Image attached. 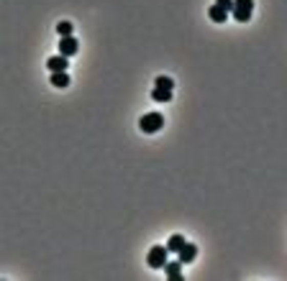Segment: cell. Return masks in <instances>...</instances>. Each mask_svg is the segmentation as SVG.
<instances>
[{
  "mask_svg": "<svg viewBox=\"0 0 287 281\" xmlns=\"http://www.w3.org/2000/svg\"><path fill=\"white\" fill-rule=\"evenodd\" d=\"M139 128H141V133H159L164 128V115L162 113H146V115H141Z\"/></svg>",
  "mask_w": 287,
  "mask_h": 281,
  "instance_id": "cell-1",
  "label": "cell"
},
{
  "mask_svg": "<svg viewBox=\"0 0 287 281\" xmlns=\"http://www.w3.org/2000/svg\"><path fill=\"white\" fill-rule=\"evenodd\" d=\"M177 256H180V263L185 266V263H190V261H195V256H197V245L195 243H187L185 240V245L177 250Z\"/></svg>",
  "mask_w": 287,
  "mask_h": 281,
  "instance_id": "cell-5",
  "label": "cell"
},
{
  "mask_svg": "<svg viewBox=\"0 0 287 281\" xmlns=\"http://www.w3.org/2000/svg\"><path fill=\"white\" fill-rule=\"evenodd\" d=\"M57 34L59 36H72V23L70 21H59L57 23Z\"/></svg>",
  "mask_w": 287,
  "mask_h": 281,
  "instance_id": "cell-13",
  "label": "cell"
},
{
  "mask_svg": "<svg viewBox=\"0 0 287 281\" xmlns=\"http://www.w3.org/2000/svg\"><path fill=\"white\" fill-rule=\"evenodd\" d=\"M215 6H218V8H223L226 13H231V8H233V0H215Z\"/></svg>",
  "mask_w": 287,
  "mask_h": 281,
  "instance_id": "cell-14",
  "label": "cell"
},
{
  "mask_svg": "<svg viewBox=\"0 0 287 281\" xmlns=\"http://www.w3.org/2000/svg\"><path fill=\"white\" fill-rule=\"evenodd\" d=\"M154 87H164V90H174V80H172V77H167V74H159V77L154 80Z\"/></svg>",
  "mask_w": 287,
  "mask_h": 281,
  "instance_id": "cell-12",
  "label": "cell"
},
{
  "mask_svg": "<svg viewBox=\"0 0 287 281\" xmlns=\"http://www.w3.org/2000/svg\"><path fill=\"white\" fill-rule=\"evenodd\" d=\"M231 13H233V18L238 23H246L251 18V13H254V0H233Z\"/></svg>",
  "mask_w": 287,
  "mask_h": 281,
  "instance_id": "cell-2",
  "label": "cell"
},
{
  "mask_svg": "<svg viewBox=\"0 0 287 281\" xmlns=\"http://www.w3.org/2000/svg\"><path fill=\"white\" fill-rule=\"evenodd\" d=\"M208 16H210V21H213V23H226V18H228V13H226L223 8H218L215 3L208 8Z\"/></svg>",
  "mask_w": 287,
  "mask_h": 281,
  "instance_id": "cell-8",
  "label": "cell"
},
{
  "mask_svg": "<svg viewBox=\"0 0 287 281\" xmlns=\"http://www.w3.org/2000/svg\"><path fill=\"white\" fill-rule=\"evenodd\" d=\"M162 268H164L167 278H172V281H182V263H180V261H167Z\"/></svg>",
  "mask_w": 287,
  "mask_h": 281,
  "instance_id": "cell-6",
  "label": "cell"
},
{
  "mask_svg": "<svg viewBox=\"0 0 287 281\" xmlns=\"http://www.w3.org/2000/svg\"><path fill=\"white\" fill-rule=\"evenodd\" d=\"M182 245H185V235H180V233H174V235H172V238L167 240V245H164V248H167L169 253H177V250H180Z\"/></svg>",
  "mask_w": 287,
  "mask_h": 281,
  "instance_id": "cell-11",
  "label": "cell"
},
{
  "mask_svg": "<svg viewBox=\"0 0 287 281\" xmlns=\"http://www.w3.org/2000/svg\"><path fill=\"white\" fill-rule=\"evenodd\" d=\"M52 85L59 87V90L70 87V74H67V72H52Z\"/></svg>",
  "mask_w": 287,
  "mask_h": 281,
  "instance_id": "cell-9",
  "label": "cell"
},
{
  "mask_svg": "<svg viewBox=\"0 0 287 281\" xmlns=\"http://www.w3.org/2000/svg\"><path fill=\"white\" fill-rule=\"evenodd\" d=\"M167 256H169V250H167L164 245H151L149 253H146V263H149L151 268H162V266L167 263Z\"/></svg>",
  "mask_w": 287,
  "mask_h": 281,
  "instance_id": "cell-3",
  "label": "cell"
},
{
  "mask_svg": "<svg viewBox=\"0 0 287 281\" xmlns=\"http://www.w3.org/2000/svg\"><path fill=\"white\" fill-rule=\"evenodd\" d=\"M151 100H154V103H169V100H172V90L154 87V90H151Z\"/></svg>",
  "mask_w": 287,
  "mask_h": 281,
  "instance_id": "cell-10",
  "label": "cell"
},
{
  "mask_svg": "<svg viewBox=\"0 0 287 281\" xmlns=\"http://www.w3.org/2000/svg\"><path fill=\"white\" fill-rule=\"evenodd\" d=\"M47 67H49V72H67V67H70V62H67V57H62V54H57V57H52V59H47Z\"/></svg>",
  "mask_w": 287,
  "mask_h": 281,
  "instance_id": "cell-7",
  "label": "cell"
},
{
  "mask_svg": "<svg viewBox=\"0 0 287 281\" xmlns=\"http://www.w3.org/2000/svg\"><path fill=\"white\" fill-rule=\"evenodd\" d=\"M59 39H62L59 41V54L62 57H75L80 52V41L75 36H59Z\"/></svg>",
  "mask_w": 287,
  "mask_h": 281,
  "instance_id": "cell-4",
  "label": "cell"
}]
</instances>
